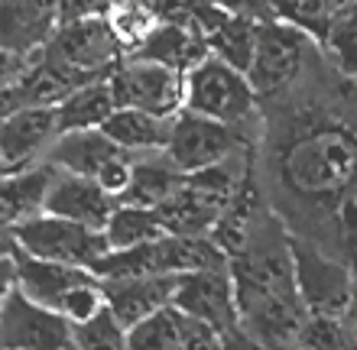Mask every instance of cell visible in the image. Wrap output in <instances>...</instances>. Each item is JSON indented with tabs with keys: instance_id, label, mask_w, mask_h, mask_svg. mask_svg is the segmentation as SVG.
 Here are the masks:
<instances>
[{
	"instance_id": "obj_36",
	"label": "cell",
	"mask_w": 357,
	"mask_h": 350,
	"mask_svg": "<svg viewBox=\"0 0 357 350\" xmlns=\"http://www.w3.org/2000/svg\"><path fill=\"white\" fill-rule=\"evenodd\" d=\"M0 172H3V166H0Z\"/></svg>"
},
{
	"instance_id": "obj_21",
	"label": "cell",
	"mask_w": 357,
	"mask_h": 350,
	"mask_svg": "<svg viewBox=\"0 0 357 350\" xmlns=\"http://www.w3.org/2000/svg\"><path fill=\"white\" fill-rule=\"evenodd\" d=\"M185 179V172H178L166 152H146V156H133V175L130 185L117 201L127 205H143V208H160L162 201H169Z\"/></svg>"
},
{
	"instance_id": "obj_11",
	"label": "cell",
	"mask_w": 357,
	"mask_h": 350,
	"mask_svg": "<svg viewBox=\"0 0 357 350\" xmlns=\"http://www.w3.org/2000/svg\"><path fill=\"white\" fill-rule=\"evenodd\" d=\"M59 136L56 107H13L0 114V166L26 169L46 159Z\"/></svg>"
},
{
	"instance_id": "obj_24",
	"label": "cell",
	"mask_w": 357,
	"mask_h": 350,
	"mask_svg": "<svg viewBox=\"0 0 357 350\" xmlns=\"http://www.w3.org/2000/svg\"><path fill=\"white\" fill-rule=\"evenodd\" d=\"M185 347V315L166 305L150 318L127 328V350H182Z\"/></svg>"
},
{
	"instance_id": "obj_1",
	"label": "cell",
	"mask_w": 357,
	"mask_h": 350,
	"mask_svg": "<svg viewBox=\"0 0 357 350\" xmlns=\"http://www.w3.org/2000/svg\"><path fill=\"white\" fill-rule=\"evenodd\" d=\"M270 127V198L282 228L299 237L321 208L335 214L348 240H357V136L325 107L299 101L282 114V127Z\"/></svg>"
},
{
	"instance_id": "obj_8",
	"label": "cell",
	"mask_w": 357,
	"mask_h": 350,
	"mask_svg": "<svg viewBox=\"0 0 357 350\" xmlns=\"http://www.w3.org/2000/svg\"><path fill=\"white\" fill-rule=\"evenodd\" d=\"M107 85L117 107H140L160 117H176L182 111V72L150 58L123 56L107 72Z\"/></svg>"
},
{
	"instance_id": "obj_25",
	"label": "cell",
	"mask_w": 357,
	"mask_h": 350,
	"mask_svg": "<svg viewBox=\"0 0 357 350\" xmlns=\"http://www.w3.org/2000/svg\"><path fill=\"white\" fill-rule=\"evenodd\" d=\"M270 19H280L286 26H296L299 33H305L315 42H325L335 17L328 13L325 0H266Z\"/></svg>"
},
{
	"instance_id": "obj_28",
	"label": "cell",
	"mask_w": 357,
	"mask_h": 350,
	"mask_svg": "<svg viewBox=\"0 0 357 350\" xmlns=\"http://www.w3.org/2000/svg\"><path fill=\"white\" fill-rule=\"evenodd\" d=\"M296 350H351L348 328L338 318L305 315V321L299 328V337H296Z\"/></svg>"
},
{
	"instance_id": "obj_6",
	"label": "cell",
	"mask_w": 357,
	"mask_h": 350,
	"mask_svg": "<svg viewBox=\"0 0 357 350\" xmlns=\"http://www.w3.org/2000/svg\"><path fill=\"white\" fill-rule=\"evenodd\" d=\"M247 150H250V136L244 130L218 123L211 117L192 114L182 107L172 117V133L162 152L178 172H198Z\"/></svg>"
},
{
	"instance_id": "obj_13",
	"label": "cell",
	"mask_w": 357,
	"mask_h": 350,
	"mask_svg": "<svg viewBox=\"0 0 357 350\" xmlns=\"http://www.w3.org/2000/svg\"><path fill=\"white\" fill-rule=\"evenodd\" d=\"M121 159H130V152L111 143L101 130H75L59 133L43 162H49L59 172H72V175H85V179L98 182Z\"/></svg>"
},
{
	"instance_id": "obj_20",
	"label": "cell",
	"mask_w": 357,
	"mask_h": 350,
	"mask_svg": "<svg viewBox=\"0 0 357 350\" xmlns=\"http://www.w3.org/2000/svg\"><path fill=\"white\" fill-rule=\"evenodd\" d=\"M114 91L107 85V75L82 81L75 91H68L56 104V123L59 133H75V130H101L104 120L114 114Z\"/></svg>"
},
{
	"instance_id": "obj_10",
	"label": "cell",
	"mask_w": 357,
	"mask_h": 350,
	"mask_svg": "<svg viewBox=\"0 0 357 350\" xmlns=\"http://www.w3.org/2000/svg\"><path fill=\"white\" fill-rule=\"evenodd\" d=\"M172 308H178L185 318L211 324L215 331H227L237 324V289L231 266L182 273L176 279Z\"/></svg>"
},
{
	"instance_id": "obj_26",
	"label": "cell",
	"mask_w": 357,
	"mask_h": 350,
	"mask_svg": "<svg viewBox=\"0 0 357 350\" xmlns=\"http://www.w3.org/2000/svg\"><path fill=\"white\" fill-rule=\"evenodd\" d=\"M72 341L75 350H127V328L104 305L91 318L72 324Z\"/></svg>"
},
{
	"instance_id": "obj_27",
	"label": "cell",
	"mask_w": 357,
	"mask_h": 350,
	"mask_svg": "<svg viewBox=\"0 0 357 350\" xmlns=\"http://www.w3.org/2000/svg\"><path fill=\"white\" fill-rule=\"evenodd\" d=\"M321 56L335 65L338 75L357 81V13L338 17L331 23L328 36L321 42Z\"/></svg>"
},
{
	"instance_id": "obj_16",
	"label": "cell",
	"mask_w": 357,
	"mask_h": 350,
	"mask_svg": "<svg viewBox=\"0 0 357 350\" xmlns=\"http://www.w3.org/2000/svg\"><path fill=\"white\" fill-rule=\"evenodd\" d=\"M178 276H140V279H114L104 285V305L123 328H133L137 321L150 318L166 305H172Z\"/></svg>"
},
{
	"instance_id": "obj_33",
	"label": "cell",
	"mask_w": 357,
	"mask_h": 350,
	"mask_svg": "<svg viewBox=\"0 0 357 350\" xmlns=\"http://www.w3.org/2000/svg\"><path fill=\"white\" fill-rule=\"evenodd\" d=\"M17 250V246H13ZM13 250H3L0 253V312L13 292H17V260H13Z\"/></svg>"
},
{
	"instance_id": "obj_29",
	"label": "cell",
	"mask_w": 357,
	"mask_h": 350,
	"mask_svg": "<svg viewBox=\"0 0 357 350\" xmlns=\"http://www.w3.org/2000/svg\"><path fill=\"white\" fill-rule=\"evenodd\" d=\"M56 3H59V23H72V19L107 17L114 0H56Z\"/></svg>"
},
{
	"instance_id": "obj_31",
	"label": "cell",
	"mask_w": 357,
	"mask_h": 350,
	"mask_svg": "<svg viewBox=\"0 0 357 350\" xmlns=\"http://www.w3.org/2000/svg\"><path fill=\"white\" fill-rule=\"evenodd\" d=\"M33 56H36V52H29L26 56V52H13V49L0 46V95H3V91L26 72L29 62H33Z\"/></svg>"
},
{
	"instance_id": "obj_3",
	"label": "cell",
	"mask_w": 357,
	"mask_h": 350,
	"mask_svg": "<svg viewBox=\"0 0 357 350\" xmlns=\"http://www.w3.org/2000/svg\"><path fill=\"white\" fill-rule=\"evenodd\" d=\"M292 246V279L305 315L338 318L344 321L354 292V269L341 256L325 253L321 246L289 237Z\"/></svg>"
},
{
	"instance_id": "obj_30",
	"label": "cell",
	"mask_w": 357,
	"mask_h": 350,
	"mask_svg": "<svg viewBox=\"0 0 357 350\" xmlns=\"http://www.w3.org/2000/svg\"><path fill=\"white\" fill-rule=\"evenodd\" d=\"M182 350H225L221 331H215V328L205 321L185 318V347Z\"/></svg>"
},
{
	"instance_id": "obj_5",
	"label": "cell",
	"mask_w": 357,
	"mask_h": 350,
	"mask_svg": "<svg viewBox=\"0 0 357 350\" xmlns=\"http://www.w3.org/2000/svg\"><path fill=\"white\" fill-rule=\"evenodd\" d=\"M13 246L20 253L36 256V260H52V263L78 266V269H94V263L107 253V240L104 230L82 228L75 221L56 218L39 211L20 228L10 230Z\"/></svg>"
},
{
	"instance_id": "obj_22",
	"label": "cell",
	"mask_w": 357,
	"mask_h": 350,
	"mask_svg": "<svg viewBox=\"0 0 357 350\" xmlns=\"http://www.w3.org/2000/svg\"><path fill=\"white\" fill-rule=\"evenodd\" d=\"M162 237H169V230L162 224L160 211L143 208V205H127V201H117V208L111 211V218L104 224L107 250L153 244V240H162Z\"/></svg>"
},
{
	"instance_id": "obj_12",
	"label": "cell",
	"mask_w": 357,
	"mask_h": 350,
	"mask_svg": "<svg viewBox=\"0 0 357 350\" xmlns=\"http://www.w3.org/2000/svg\"><path fill=\"white\" fill-rule=\"evenodd\" d=\"M114 208H117V198L107 195L94 179L72 175V172H59V169L52 172L46 201H43L46 214L75 221V224L91 228V230H104Z\"/></svg>"
},
{
	"instance_id": "obj_4",
	"label": "cell",
	"mask_w": 357,
	"mask_h": 350,
	"mask_svg": "<svg viewBox=\"0 0 357 350\" xmlns=\"http://www.w3.org/2000/svg\"><path fill=\"white\" fill-rule=\"evenodd\" d=\"M315 49H319V42L299 33L296 26H286L280 19H264L254 58L247 68V81L257 91V97L270 101V97L289 91L292 85H299Z\"/></svg>"
},
{
	"instance_id": "obj_14",
	"label": "cell",
	"mask_w": 357,
	"mask_h": 350,
	"mask_svg": "<svg viewBox=\"0 0 357 350\" xmlns=\"http://www.w3.org/2000/svg\"><path fill=\"white\" fill-rule=\"evenodd\" d=\"M59 26L56 0H0V46L39 52Z\"/></svg>"
},
{
	"instance_id": "obj_7",
	"label": "cell",
	"mask_w": 357,
	"mask_h": 350,
	"mask_svg": "<svg viewBox=\"0 0 357 350\" xmlns=\"http://www.w3.org/2000/svg\"><path fill=\"white\" fill-rule=\"evenodd\" d=\"M52 62L66 65L68 72H75L82 78H98L107 75L127 52H123L121 39L114 36L107 17L94 19H72V23H59L56 33L49 36L43 46Z\"/></svg>"
},
{
	"instance_id": "obj_35",
	"label": "cell",
	"mask_w": 357,
	"mask_h": 350,
	"mask_svg": "<svg viewBox=\"0 0 357 350\" xmlns=\"http://www.w3.org/2000/svg\"><path fill=\"white\" fill-rule=\"evenodd\" d=\"M325 7L335 19L338 17H348V13H357V0H325Z\"/></svg>"
},
{
	"instance_id": "obj_2",
	"label": "cell",
	"mask_w": 357,
	"mask_h": 350,
	"mask_svg": "<svg viewBox=\"0 0 357 350\" xmlns=\"http://www.w3.org/2000/svg\"><path fill=\"white\" fill-rule=\"evenodd\" d=\"M182 107L244 133H250V123H260V97L247 75L211 52L182 75Z\"/></svg>"
},
{
	"instance_id": "obj_9",
	"label": "cell",
	"mask_w": 357,
	"mask_h": 350,
	"mask_svg": "<svg viewBox=\"0 0 357 350\" xmlns=\"http://www.w3.org/2000/svg\"><path fill=\"white\" fill-rule=\"evenodd\" d=\"M0 350H75L72 324L17 289L0 312Z\"/></svg>"
},
{
	"instance_id": "obj_23",
	"label": "cell",
	"mask_w": 357,
	"mask_h": 350,
	"mask_svg": "<svg viewBox=\"0 0 357 350\" xmlns=\"http://www.w3.org/2000/svg\"><path fill=\"white\" fill-rule=\"evenodd\" d=\"M260 23L264 19L244 17V13H227L225 23L205 39L208 52L215 58H221V62H227V65L241 68L247 75L254 49H257V36H260Z\"/></svg>"
},
{
	"instance_id": "obj_19",
	"label": "cell",
	"mask_w": 357,
	"mask_h": 350,
	"mask_svg": "<svg viewBox=\"0 0 357 350\" xmlns=\"http://www.w3.org/2000/svg\"><path fill=\"white\" fill-rule=\"evenodd\" d=\"M127 56L150 58V62H160V65H166V68H172V72H182V75H185L198 58L208 56V46H205V39L198 36V33H192V29L182 26V23L160 19V23L146 33V39H143L140 46L133 49V52H127Z\"/></svg>"
},
{
	"instance_id": "obj_34",
	"label": "cell",
	"mask_w": 357,
	"mask_h": 350,
	"mask_svg": "<svg viewBox=\"0 0 357 350\" xmlns=\"http://www.w3.org/2000/svg\"><path fill=\"white\" fill-rule=\"evenodd\" d=\"M344 328H348L351 337V350H357V269H354V292H351V305L348 315H344Z\"/></svg>"
},
{
	"instance_id": "obj_17",
	"label": "cell",
	"mask_w": 357,
	"mask_h": 350,
	"mask_svg": "<svg viewBox=\"0 0 357 350\" xmlns=\"http://www.w3.org/2000/svg\"><path fill=\"white\" fill-rule=\"evenodd\" d=\"M52 172L56 169L49 162L0 172V234H10L23 221H29L33 214L43 211Z\"/></svg>"
},
{
	"instance_id": "obj_18",
	"label": "cell",
	"mask_w": 357,
	"mask_h": 350,
	"mask_svg": "<svg viewBox=\"0 0 357 350\" xmlns=\"http://www.w3.org/2000/svg\"><path fill=\"white\" fill-rule=\"evenodd\" d=\"M101 133L130 156L162 152L172 133V117L150 114V111H140V107H114V114L104 120Z\"/></svg>"
},
{
	"instance_id": "obj_15",
	"label": "cell",
	"mask_w": 357,
	"mask_h": 350,
	"mask_svg": "<svg viewBox=\"0 0 357 350\" xmlns=\"http://www.w3.org/2000/svg\"><path fill=\"white\" fill-rule=\"evenodd\" d=\"M13 260H17V289L33 302L52 308V312H59L68 295L94 276L91 269L52 263V260H36V256H26L20 250H13Z\"/></svg>"
},
{
	"instance_id": "obj_32",
	"label": "cell",
	"mask_w": 357,
	"mask_h": 350,
	"mask_svg": "<svg viewBox=\"0 0 357 350\" xmlns=\"http://www.w3.org/2000/svg\"><path fill=\"white\" fill-rule=\"evenodd\" d=\"M221 344H225V350H270L264 341H257L241 321L231 324L227 331H221Z\"/></svg>"
}]
</instances>
